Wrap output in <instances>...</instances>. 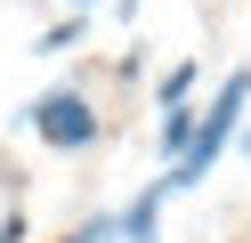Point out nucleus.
Instances as JSON below:
<instances>
[{"label": "nucleus", "mask_w": 251, "mask_h": 243, "mask_svg": "<svg viewBox=\"0 0 251 243\" xmlns=\"http://www.w3.org/2000/svg\"><path fill=\"white\" fill-rule=\"evenodd\" d=\"M243 113H251V65H235L227 81H219V97L195 113V130H186V146L162 162V187L170 194H186V187H202V178L219 170V154L235 146V130H243Z\"/></svg>", "instance_id": "f257e3e1"}, {"label": "nucleus", "mask_w": 251, "mask_h": 243, "mask_svg": "<svg viewBox=\"0 0 251 243\" xmlns=\"http://www.w3.org/2000/svg\"><path fill=\"white\" fill-rule=\"evenodd\" d=\"M25 130H33L41 146H57V154H89V146L105 138V106L81 89V81H57V89H41L33 106L17 113Z\"/></svg>", "instance_id": "f03ea898"}, {"label": "nucleus", "mask_w": 251, "mask_h": 243, "mask_svg": "<svg viewBox=\"0 0 251 243\" xmlns=\"http://www.w3.org/2000/svg\"><path fill=\"white\" fill-rule=\"evenodd\" d=\"M162 203H170V187H162V178H146L138 203L114 211V243H162Z\"/></svg>", "instance_id": "7ed1b4c3"}, {"label": "nucleus", "mask_w": 251, "mask_h": 243, "mask_svg": "<svg viewBox=\"0 0 251 243\" xmlns=\"http://www.w3.org/2000/svg\"><path fill=\"white\" fill-rule=\"evenodd\" d=\"M81 41H89V8H73V16H57V25L33 41V57H73Z\"/></svg>", "instance_id": "20e7f679"}, {"label": "nucleus", "mask_w": 251, "mask_h": 243, "mask_svg": "<svg viewBox=\"0 0 251 243\" xmlns=\"http://www.w3.org/2000/svg\"><path fill=\"white\" fill-rule=\"evenodd\" d=\"M186 130H195V97H178V106H162V122H154V154H178V146H186Z\"/></svg>", "instance_id": "39448f33"}, {"label": "nucleus", "mask_w": 251, "mask_h": 243, "mask_svg": "<svg viewBox=\"0 0 251 243\" xmlns=\"http://www.w3.org/2000/svg\"><path fill=\"white\" fill-rule=\"evenodd\" d=\"M195 81H202V57H186V65H170V73L154 81V106H178V97H195Z\"/></svg>", "instance_id": "423d86ee"}, {"label": "nucleus", "mask_w": 251, "mask_h": 243, "mask_svg": "<svg viewBox=\"0 0 251 243\" xmlns=\"http://www.w3.org/2000/svg\"><path fill=\"white\" fill-rule=\"evenodd\" d=\"M0 243H25V203L8 194V211H0Z\"/></svg>", "instance_id": "0eeeda50"}, {"label": "nucleus", "mask_w": 251, "mask_h": 243, "mask_svg": "<svg viewBox=\"0 0 251 243\" xmlns=\"http://www.w3.org/2000/svg\"><path fill=\"white\" fill-rule=\"evenodd\" d=\"M235 146H243V162H251V113H243V130H235Z\"/></svg>", "instance_id": "6e6552de"}, {"label": "nucleus", "mask_w": 251, "mask_h": 243, "mask_svg": "<svg viewBox=\"0 0 251 243\" xmlns=\"http://www.w3.org/2000/svg\"><path fill=\"white\" fill-rule=\"evenodd\" d=\"M65 8H98V0H65Z\"/></svg>", "instance_id": "1a4fd4ad"}, {"label": "nucleus", "mask_w": 251, "mask_h": 243, "mask_svg": "<svg viewBox=\"0 0 251 243\" xmlns=\"http://www.w3.org/2000/svg\"><path fill=\"white\" fill-rule=\"evenodd\" d=\"M243 243H251V235H243Z\"/></svg>", "instance_id": "9d476101"}]
</instances>
